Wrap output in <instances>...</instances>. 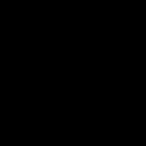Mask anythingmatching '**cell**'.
<instances>
[]
</instances>
